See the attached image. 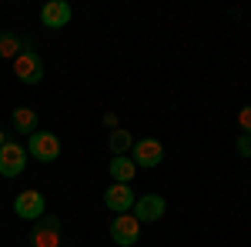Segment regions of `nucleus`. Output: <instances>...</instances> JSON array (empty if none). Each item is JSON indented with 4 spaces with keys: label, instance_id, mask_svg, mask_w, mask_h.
Here are the masks:
<instances>
[{
    "label": "nucleus",
    "instance_id": "obj_5",
    "mask_svg": "<svg viewBox=\"0 0 251 247\" xmlns=\"http://www.w3.org/2000/svg\"><path fill=\"white\" fill-rule=\"evenodd\" d=\"M24 167H27V151L14 140H7L0 147V177H20Z\"/></svg>",
    "mask_w": 251,
    "mask_h": 247
},
{
    "label": "nucleus",
    "instance_id": "obj_11",
    "mask_svg": "<svg viewBox=\"0 0 251 247\" xmlns=\"http://www.w3.org/2000/svg\"><path fill=\"white\" fill-rule=\"evenodd\" d=\"M107 174H111L114 184H131L134 174H137V167H134V160L124 154V157H111V160H107Z\"/></svg>",
    "mask_w": 251,
    "mask_h": 247
},
{
    "label": "nucleus",
    "instance_id": "obj_15",
    "mask_svg": "<svg viewBox=\"0 0 251 247\" xmlns=\"http://www.w3.org/2000/svg\"><path fill=\"white\" fill-rule=\"evenodd\" d=\"M238 127H241V134H248V137H251V104L238 111Z\"/></svg>",
    "mask_w": 251,
    "mask_h": 247
},
{
    "label": "nucleus",
    "instance_id": "obj_3",
    "mask_svg": "<svg viewBox=\"0 0 251 247\" xmlns=\"http://www.w3.org/2000/svg\"><path fill=\"white\" fill-rule=\"evenodd\" d=\"M44 210H47V201H44L40 190L27 187V190H20L17 197H14V214H17L20 221H40Z\"/></svg>",
    "mask_w": 251,
    "mask_h": 247
},
{
    "label": "nucleus",
    "instance_id": "obj_7",
    "mask_svg": "<svg viewBox=\"0 0 251 247\" xmlns=\"http://www.w3.org/2000/svg\"><path fill=\"white\" fill-rule=\"evenodd\" d=\"M14 74H17L20 84H40V80H44V60H40L34 50H24V54L14 60Z\"/></svg>",
    "mask_w": 251,
    "mask_h": 247
},
{
    "label": "nucleus",
    "instance_id": "obj_2",
    "mask_svg": "<svg viewBox=\"0 0 251 247\" xmlns=\"http://www.w3.org/2000/svg\"><path fill=\"white\" fill-rule=\"evenodd\" d=\"M131 160H134V167L141 171H151V167H157L161 160H164V147H161V140H154V137H141V140H134V147H131Z\"/></svg>",
    "mask_w": 251,
    "mask_h": 247
},
{
    "label": "nucleus",
    "instance_id": "obj_18",
    "mask_svg": "<svg viewBox=\"0 0 251 247\" xmlns=\"http://www.w3.org/2000/svg\"><path fill=\"white\" fill-rule=\"evenodd\" d=\"M3 144H7V134H3V131H0V147H3Z\"/></svg>",
    "mask_w": 251,
    "mask_h": 247
},
{
    "label": "nucleus",
    "instance_id": "obj_14",
    "mask_svg": "<svg viewBox=\"0 0 251 247\" xmlns=\"http://www.w3.org/2000/svg\"><path fill=\"white\" fill-rule=\"evenodd\" d=\"M14 131L17 134H34L37 131V114L30 107H17L14 111Z\"/></svg>",
    "mask_w": 251,
    "mask_h": 247
},
{
    "label": "nucleus",
    "instance_id": "obj_9",
    "mask_svg": "<svg viewBox=\"0 0 251 247\" xmlns=\"http://www.w3.org/2000/svg\"><path fill=\"white\" fill-rule=\"evenodd\" d=\"M104 204L114 210V214L134 210V190H131V184H111V187L104 190Z\"/></svg>",
    "mask_w": 251,
    "mask_h": 247
},
{
    "label": "nucleus",
    "instance_id": "obj_10",
    "mask_svg": "<svg viewBox=\"0 0 251 247\" xmlns=\"http://www.w3.org/2000/svg\"><path fill=\"white\" fill-rule=\"evenodd\" d=\"M34 247H57L60 244V221L57 217H40L34 234H30Z\"/></svg>",
    "mask_w": 251,
    "mask_h": 247
},
{
    "label": "nucleus",
    "instance_id": "obj_13",
    "mask_svg": "<svg viewBox=\"0 0 251 247\" xmlns=\"http://www.w3.org/2000/svg\"><path fill=\"white\" fill-rule=\"evenodd\" d=\"M24 50H30V44H24V37L10 34V30L0 34V57H14V60H17Z\"/></svg>",
    "mask_w": 251,
    "mask_h": 247
},
{
    "label": "nucleus",
    "instance_id": "obj_1",
    "mask_svg": "<svg viewBox=\"0 0 251 247\" xmlns=\"http://www.w3.org/2000/svg\"><path fill=\"white\" fill-rule=\"evenodd\" d=\"M27 154L40 164H54L60 157V137L54 131H34L27 137Z\"/></svg>",
    "mask_w": 251,
    "mask_h": 247
},
{
    "label": "nucleus",
    "instance_id": "obj_12",
    "mask_svg": "<svg viewBox=\"0 0 251 247\" xmlns=\"http://www.w3.org/2000/svg\"><path fill=\"white\" fill-rule=\"evenodd\" d=\"M107 147H111V154H114V157H124V154L134 147V134L124 131V127H117V131L107 134Z\"/></svg>",
    "mask_w": 251,
    "mask_h": 247
},
{
    "label": "nucleus",
    "instance_id": "obj_8",
    "mask_svg": "<svg viewBox=\"0 0 251 247\" xmlns=\"http://www.w3.org/2000/svg\"><path fill=\"white\" fill-rule=\"evenodd\" d=\"M71 3L67 0H47L44 7H40V23L47 27V30H60V27H67L71 23Z\"/></svg>",
    "mask_w": 251,
    "mask_h": 247
},
{
    "label": "nucleus",
    "instance_id": "obj_17",
    "mask_svg": "<svg viewBox=\"0 0 251 247\" xmlns=\"http://www.w3.org/2000/svg\"><path fill=\"white\" fill-rule=\"evenodd\" d=\"M104 127H111V131H117V117H114V114H104Z\"/></svg>",
    "mask_w": 251,
    "mask_h": 247
},
{
    "label": "nucleus",
    "instance_id": "obj_16",
    "mask_svg": "<svg viewBox=\"0 0 251 247\" xmlns=\"http://www.w3.org/2000/svg\"><path fill=\"white\" fill-rule=\"evenodd\" d=\"M234 151L241 154V157H251V137L248 134H241V137L234 140Z\"/></svg>",
    "mask_w": 251,
    "mask_h": 247
},
{
    "label": "nucleus",
    "instance_id": "obj_4",
    "mask_svg": "<svg viewBox=\"0 0 251 247\" xmlns=\"http://www.w3.org/2000/svg\"><path fill=\"white\" fill-rule=\"evenodd\" d=\"M111 241L117 247H134L141 241V224L134 221V214H117L111 221Z\"/></svg>",
    "mask_w": 251,
    "mask_h": 247
},
{
    "label": "nucleus",
    "instance_id": "obj_6",
    "mask_svg": "<svg viewBox=\"0 0 251 247\" xmlns=\"http://www.w3.org/2000/svg\"><path fill=\"white\" fill-rule=\"evenodd\" d=\"M164 210H168V204H164L161 194H144L134 201V221L137 224H154L164 217Z\"/></svg>",
    "mask_w": 251,
    "mask_h": 247
}]
</instances>
